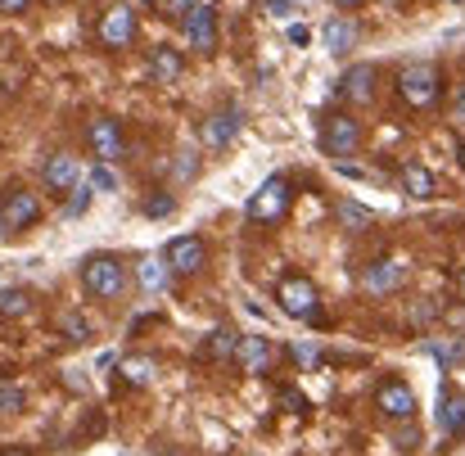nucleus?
<instances>
[{"label": "nucleus", "instance_id": "10", "mask_svg": "<svg viewBox=\"0 0 465 456\" xmlns=\"http://www.w3.org/2000/svg\"><path fill=\"white\" fill-rule=\"evenodd\" d=\"M36 217H41V199L32 190H9L0 199V226L5 231H27Z\"/></svg>", "mask_w": 465, "mask_h": 456}, {"label": "nucleus", "instance_id": "41", "mask_svg": "<svg viewBox=\"0 0 465 456\" xmlns=\"http://www.w3.org/2000/svg\"><path fill=\"white\" fill-rule=\"evenodd\" d=\"M0 456H27V452H0Z\"/></svg>", "mask_w": 465, "mask_h": 456}, {"label": "nucleus", "instance_id": "32", "mask_svg": "<svg viewBox=\"0 0 465 456\" xmlns=\"http://www.w3.org/2000/svg\"><path fill=\"white\" fill-rule=\"evenodd\" d=\"M281 407H285V411H294V416H308V398H303V393H294V389H281Z\"/></svg>", "mask_w": 465, "mask_h": 456}, {"label": "nucleus", "instance_id": "5", "mask_svg": "<svg viewBox=\"0 0 465 456\" xmlns=\"http://www.w3.org/2000/svg\"><path fill=\"white\" fill-rule=\"evenodd\" d=\"M321 150L334 154V158H348V154L361 150V123L352 114H325L321 118Z\"/></svg>", "mask_w": 465, "mask_h": 456}, {"label": "nucleus", "instance_id": "34", "mask_svg": "<svg viewBox=\"0 0 465 456\" xmlns=\"http://www.w3.org/2000/svg\"><path fill=\"white\" fill-rule=\"evenodd\" d=\"M172 208H176V203H172L167 194H154V199H145V213H150V217H172Z\"/></svg>", "mask_w": 465, "mask_h": 456}, {"label": "nucleus", "instance_id": "9", "mask_svg": "<svg viewBox=\"0 0 465 456\" xmlns=\"http://www.w3.org/2000/svg\"><path fill=\"white\" fill-rule=\"evenodd\" d=\"M86 141H91V150H95L100 163H118L127 154V136H123V123L118 118H95L86 127Z\"/></svg>", "mask_w": 465, "mask_h": 456}, {"label": "nucleus", "instance_id": "38", "mask_svg": "<svg viewBox=\"0 0 465 456\" xmlns=\"http://www.w3.org/2000/svg\"><path fill=\"white\" fill-rule=\"evenodd\" d=\"M32 0H0V14H23Z\"/></svg>", "mask_w": 465, "mask_h": 456}, {"label": "nucleus", "instance_id": "15", "mask_svg": "<svg viewBox=\"0 0 465 456\" xmlns=\"http://www.w3.org/2000/svg\"><path fill=\"white\" fill-rule=\"evenodd\" d=\"M41 181H45V190L68 194V190L82 181V167H77V158H73V154H54V158H45V163H41Z\"/></svg>", "mask_w": 465, "mask_h": 456}, {"label": "nucleus", "instance_id": "13", "mask_svg": "<svg viewBox=\"0 0 465 456\" xmlns=\"http://www.w3.org/2000/svg\"><path fill=\"white\" fill-rule=\"evenodd\" d=\"M434 421H439V430H443L448 439L465 434V393L457 384H443V389H439V411H434Z\"/></svg>", "mask_w": 465, "mask_h": 456}, {"label": "nucleus", "instance_id": "14", "mask_svg": "<svg viewBox=\"0 0 465 456\" xmlns=\"http://www.w3.org/2000/svg\"><path fill=\"white\" fill-rule=\"evenodd\" d=\"M361 285H366L371 294H393V290L407 285V263H398V258H380V263L366 267Z\"/></svg>", "mask_w": 465, "mask_h": 456}, {"label": "nucleus", "instance_id": "19", "mask_svg": "<svg viewBox=\"0 0 465 456\" xmlns=\"http://www.w3.org/2000/svg\"><path fill=\"white\" fill-rule=\"evenodd\" d=\"M181 68H185L181 50H172V45H154V55H150V77H154L158 86H172V82L181 77Z\"/></svg>", "mask_w": 465, "mask_h": 456}, {"label": "nucleus", "instance_id": "30", "mask_svg": "<svg viewBox=\"0 0 465 456\" xmlns=\"http://www.w3.org/2000/svg\"><path fill=\"white\" fill-rule=\"evenodd\" d=\"M262 14H272V18H294L299 5H294V0H262Z\"/></svg>", "mask_w": 465, "mask_h": 456}, {"label": "nucleus", "instance_id": "26", "mask_svg": "<svg viewBox=\"0 0 465 456\" xmlns=\"http://www.w3.org/2000/svg\"><path fill=\"white\" fill-rule=\"evenodd\" d=\"M430 357L443 362V366H457L465 362V339H443V343H430Z\"/></svg>", "mask_w": 465, "mask_h": 456}, {"label": "nucleus", "instance_id": "16", "mask_svg": "<svg viewBox=\"0 0 465 456\" xmlns=\"http://www.w3.org/2000/svg\"><path fill=\"white\" fill-rule=\"evenodd\" d=\"M339 95H343L348 104H371V95H375V68H371V64H352V68L339 77Z\"/></svg>", "mask_w": 465, "mask_h": 456}, {"label": "nucleus", "instance_id": "23", "mask_svg": "<svg viewBox=\"0 0 465 456\" xmlns=\"http://www.w3.org/2000/svg\"><path fill=\"white\" fill-rule=\"evenodd\" d=\"M334 217H339V226L343 231H371V208H361V203H352V199H339L334 203Z\"/></svg>", "mask_w": 465, "mask_h": 456}, {"label": "nucleus", "instance_id": "1", "mask_svg": "<svg viewBox=\"0 0 465 456\" xmlns=\"http://www.w3.org/2000/svg\"><path fill=\"white\" fill-rule=\"evenodd\" d=\"M290 203H294V185H290V176H267V181L249 194L244 213H249V222H258V226H276V222H285Z\"/></svg>", "mask_w": 465, "mask_h": 456}, {"label": "nucleus", "instance_id": "39", "mask_svg": "<svg viewBox=\"0 0 465 456\" xmlns=\"http://www.w3.org/2000/svg\"><path fill=\"white\" fill-rule=\"evenodd\" d=\"M334 5H343V9H357V5H361V0H334Z\"/></svg>", "mask_w": 465, "mask_h": 456}, {"label": "nucleus", "instance_id": "35", "mask_svg": "<svg viewBox=\"0 0 465 456\" xmlns=\"http://www.w3.org/2000/svg\"><path fill=\"white\" fill-rule=\"evenodd\" d=\"M86 208H91V190H86V185H82V190H77V194H73V199H68V217H82V213H86Z\"/></svg>", "mask_w": 465, "mask_h": 456}, {"label": "nucleus", "instance_id": "25", "mask_svg": "<svg viewBox=\"0 0 465 456\" xmlns=\"http://www.w3.org/2000/svg\"><path fill=\"white\" fill-rule=\"evenodd\" d=\"M27 312H32L27 290H0V316H27Z\"/></svg>", "mask_w": 465, "mask_h": 456}, {"label": "nucleus", "instance_id": "33", "mask_svg": "<svg viewBox=\"0 0 465 456\" xmlns=\"http://www.w3.org/2000/svg\"><path fill=\"white\" fill-rule=\"evenodd\" d=\"M176 176L181 181H190V176H199V158L194 154L185 150V154H176Z\"/></svg>", "mask_w": 465, "mask_h": 456}, {"label": "nucleus", "instance_id": "27", "mask_svg": "<svg viewBox=\"0 0 465 456\" xmlns=\"http://www.w3.org/2000/svg\"><path fill=\"white\" fill-rule=\"evenodd\" d=\"M23 407H27V393H23L18 384L0 380V416H14V411H23Z\"/></svg>", "mask_w": 465, "mask_h": 456}, {"label": "nucleus", "instance_id": "31", "mask_svg": "<svg viewBox=\"0 0 465 456\" xmlns=\"http://www.w3.org/2000/svg\"><path fill=\"white\" fill-rule=\"evenodd\" d=\"M91 185H95V190H118V176H114V167H109V163H100V167L91 172Z\"/></svg>", "mask_w": 465, "mask_h": 456}, {"label": "nucleus", "instance_id": "18", "mask_svg": "<svg viewBox=\"0 0 465 456\" xmlns=\"http://www.w3.org/2000/svg\"><path fill=\"white\" fill-rule=\"evenodd\" d=\"M118 375H123V384L145 389V384H154L158 362L154 357H145V352H132V357H123V362H118Z\"/></svg>", "mask_w": 465, "mask_h": 456}, {"label": "nucleus", "instance_id": "7", "mask_svg": "<svg viewBox=\"0 0 465 456\" xmlns=\"http://www.w3.org/2000/svg\"><path fill=\"white\" fill-rule=\"evenodd\" d=\"M136 32H141V23H136V9H132V5L104 9V18H100V41H104L109 50H127V45L136 41Z\"/></svg>", "mask_w": 465, "mask_h": 456}, {"label": "nucleus", "instance_id": "8", "mask_svg": "<svg viewBox=\"0 0 465 456\" xmlns=\"http://www.w3.org/2000/svg\"><path fill=\"white\" fill-rule=\"evenodd\" d=\"M163 263H167V272L194 276V272L208 263V249H203V240H199V235H176V240H167Z\"/></svg>", "mask_w": 465, "mask_h": 456}, {"label": "nucleus", "instance_id": "40", "mask_svg": "<svg viewBox=\"0 0 465 456\" xmlns=\"http://www.w3.org/2000/svg\"><path fill=\"white\" fill-rule=\"evenodd\" d=\"M457 158H461V167H465V141H461V150H457Z\"/></svg>", "mask_w": 465, "mask_h": 456}, {"label": "nucleus", "instance_id": "17", "mask_svg": "<svg viewBox=\"0 0 465 456\" xmlns=\"http://www.w3.org/2000/svg\"><path fill=\"white\" fill-rule=\"evenodd\" d=\"M235 357H240V371L244 375H267V366H272V339L249 334V339L235 343Z\"/></svg>", "mask_w": 465, "mask_h": 456}, {"label": "nucleus", "instance_id": "11", "mask_svg": "<svg viewBox=\"0 0 465 456\" xmlns=\"http://www.w3.org/2000/svg\"><path fill=\"white\" fill-rule=\"evenodd\" d=\"M375 407H380L389 421H411V416H416V393H411L402 380H380Z\"/></svg>", "mask_w": 465, "mask_h": 456}, {"label": "nucleus", "instance_id": "36", "mask_svg": "<svg viewBox=\"0 0 465 456\" xmlns=\"http://www.w3.org/2000/svg\"><path fill=\"white\" fill-rule=\"evenodd\" d=\"M452 123L465 127V86H457V95H452Z\"/></svg>", "mask_w": 465, "mask_h": 456}, {"label": "nucleus", "instance_id": "20", "mask_svg": "<svg viewBox=\"0 0 465 456\" xmlns=\"http://www.w3.org/2000/svg\"><path fill=\"white\" fill-rule=\"evenodd\" d=\"M235 343H240V334H235L231 325H217V330H208L199 357H203V362H226V357H235Z\"/></svg>", "mask_w": 465, "mask_h": 456}, {"label": "nucleus", "instance_id": "6", "mask_svg": "<svg viewBox=\"0 0 465 456\" xmlns=\"http://www.w3.org/2000/svg\"><path fill=\"white\" fill-rule=\"evenodd\" d=\"M181 32H185L190 50L213 55V50H217V14H213V5H199V0H194V5L181 14Z\"/></svg>", "mask_w": 465, "mask_h": 456}, {"label": "nucleus", "instance_id": "3", "mask_svg": "<svg viewBox=\"0 0 465 456\" xmlns=\"http://www.w3.org/2000/svg\"><path fill=\"white\" fill-rule=\"evenodd\" d=\"M82 285H86V294H95V299H123V294H127V267H123V258H114V253H91V258L82 263Z\"/></svg>", "mask_w": 465, "mask_h": 456}, {"label": "nucleus", "instance_id": "4", "mask_svg": "<svg viewBox=\"0 0 465 456\" xmlns=\"http://www.w3.org/2000/svg\"><path fill=\"white\" fill-rule=\"evenodd\" d=\"M276 303L294 321H321V294H316V285L308 276H285L276 285Z\"/></svg>", "mask_w": 465, "mask_h": 456}, {"label": "nucleus", "instance_id": "21", "mask_svg": "<svg viewBox=\"0 0 465 456\" xmlns=\"http://www.w3.org/2000/svg\"><path fill=\"white\" fill-rule=\"evenodd\" d=\"M402 190H407L411 199H434V172L420 167V163H407V167H402Z\"/></svg>", "mask_w": 465, "mask_h": 456}, {"label": "nucleus", "instance_id": "37", "mask_svg": "<svg viewBox=\"0 0 465 456\" xmlns=\"http://www.w3.org/2000/svg\"><path fill=\"white\" fill-rule=\"evenodd\" d=\"M308 41H312V32H308V27H303V23H290V45H299V50H303Z\"/></svg>", "mask_w": 465, "mask_h": 456}, {"label": "nucleus", "instance_id": "2", "mask_svg": "<svg viewBox=\"0 0 465 456\" xmlns=\"http://www.w3.org/2000/svg\"><path fill=\"white\" fill-rule=\"evenodd\" d=\"M398 95L411 104V109H430L439 95H443V68L430 64V59H416L398 73Z\"/></svg>", "mask_w": 465, "mask_h": 456}, {"label": "nucleus", "instance_id": "28", "mask_svg": "<svg viewBox=\"0 0 465 456\" xmlns=\"http://www.w3.org/2000/svg\"><path fill=\"white\" fill-rule=\"evenodd\" d=\"M64 334H68V339H77V343H86V339L95 334V325H91L86 316H77V312H73V316H64Z\"/></svg>", "mask_w": 465, "mask_h": 456}, {"label": "nucleus", "instance_id": "22", "mask_svg": "<svg viewBox=\"0 0 465 456\" xmlns=\"http://www.w3.org/2000/svg\"><path fill=\"white\" fill-rule=\"evenodd\" d=\"M325 45H330V55H348L357 45V23L352 18H334L325 27Z\"/></svg>", "mask_w": 465, "mask_h": 456}, {"label": "nucleus", "instance_id": "12", "mask_svg": "<svg viewBox=\"0 0 465 456\" xmlns=\"http://www.w3.org/2000/svg\"><path fill=\"white\" fill-rule=\"evenodd\" d=\"M240 123H244V114H240L235 104L208 114V118H203V145H208V150H226V145L240 136Z\"/></svg>", "mask_w": 465, "mask_h": 456}, {"label": "nucleus", "instance_id": "24", "mask_svg": "<svg viewBox=\"0 0 465 456\" xmlns=\"http://www.w3.org/2000/svg\"><path fill=\"white\" fill-rule=\"evenodd\" d=\"M167 276H172V272H167V263H154V258L136 267V281H141V290H145V294H163V290H167Z\"/></svg>", "mask_w": 465, "mask_h": 456}, {"label": "nucleus", "instance_id": "29", "mask_svg": "<svg viewBox=\"0 0 465 456\" xmlns=\"http://www.w3.org/2000/svg\"><path fill=\"white\" fill-rule=\"evenodd\" d=\"M194 0H150V9L154 14H163V18H176V14H185Z\"/></svg>", "mask_w": 465, "mask_h": 456}, {"label": "nucleus", "instance_id": "42", "mask_svg": "<svg viewBox=\"0 0 465 456\" xmlns=\"http://www.w3.org/2000/svg\"><path fill=\"white\" fill-rule=\"evenodd\" d=\"M457 5H461V0H457Z\"/></svg>", "mask_w": 465, "mask_h": 456}]
</instances>
